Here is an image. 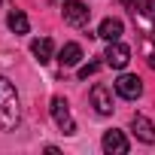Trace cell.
Masks as SVG:
<instances>
[{
    "label": "cell",
    "mask_w": 155,
    "mask_h": 155,
    "mask_svg": "<svg viewBox=\"0 0 155 155\" xmlns=\"http://www.w3.org/2000/svg\"><path fill=\"white\" fill-rule=\"evenodd\" d=\"M122 31H125V25L119 18H104L101 28H97V37L107 40V43H116V40H122Z\"/></svg>",
    "instance_id": "obj_8"
},
{
    "label": "cell",
    "mask_w": 155,
    "mask_h": 155,
    "mask_svg": "<svg viewBox=\"0 0 155 155\" xmlns=\"http://www.w3.org/2000/svg\"><path fill=\"white\" fill-rule=\"evenodd\" d=\"M97 67H101V61H88L85 67H79V79H88L91 73H97Z\"/></svg>",
    "instance_id": "obj_14"
},
{
    "label": "cell",
    "mask_w": 155,
    "mask_h": 155,
    "mask_svg": "<svg viewBox=\"0 0 155 155\" xmlns=\"http://www.w3.org/2000/svg\"><path fill=\"white\" fill-rule=\"evenodd\" d=\"M64 21L67 25H73V28H82V25H88V15H91V9L82 3V0H64Z\"/></svg>",
    "instance_id": "obj_2"
},
{
    "label": "cell",
    "mask_w": 155,
    "mask_h": 155,
    "mask_svg": "<svg viewBox=\"0 0 155 155\" xmlns=\"http://www.w3.org/2000/svg\"><path fill=\"white\" fill-rule=\"evenodd\" d=\"M31 52L37 55V61H40V64H46V61H52L55 46H52V40H49V37H40V40H34V43H31Z\"/></svg>",
    "instance_id": "obj_11"
},
{
    "label": "cell",
    "mask_w": 155,
    "mask_h": 155,
    "mask_svg": "<svg viewBox=\"0 0 155 155\" xmlns=\"http://www.w3.org/2000/svg\"><path fill=\"white\" fill-rule=\"evenodd\" d=\"M6 25H9V31H12V34H28V31H31L28 15H25L21 9H12V12L6 15Z\"/></svg>",
    "instance_id": "obj_12"
},
{
    "label": "cell",
    "mask_w": 155,
    "mask_h": 155,
    "mask_svg": "<svg viewBox=\"0 0 155 155\" xmlns=\"http://www.w3.org/2000/svg\"><path fill=\"white\" fill-rule=\"evenodd\" d=\"M52 119L64 134H76V125H73V116H70V107L64 97H52Z\"/></svg>",
    "instance_id": "obj_3"
},
{
    "label": "cell",
    "mask_w": 155,
    "mask_h": 155,
    "mask_svg": "<svg viewBox=\"0 0 155 155\" xmlns=\"http://www.w3.org/2000/svg\"><path fill=\"white\" fill-rule=\"evenodd\" d=\"M21 119V110H18V94L12 88L9 79L0 76V128L3 131H12Z\"/></svg>",
    "instance_id": "obj_1"
},
{
    "label": "cell",
    "mask_w": 155,
    "mask_h": 155,
    "mask_svg": "<svg viewBox=\"0 0 155 155\" xmlns=\"http://www.w3.org/2000/svg\"><path fill=\"white\" fill-rule=\"evenodd\" d=\"M91 107L97 110V116H110L113 113V88L104 85V82H97L91 88Z\"/></svg>",
    "instance_id": "obj_5"
},
{
    "label": "cell",
    "mask_w": 155,
    "mask_h": 155,
    "mask_svg": "<svg viewBox=\"0 0 155 155\" xmlns=\"http://www.w3.org/2000/svg\"><path fill=\"white\" fill-rule=\"evenodd\" d=\"M131 128H134L137 140H143V143H155V125H152L146 116H134V119H131Z\"/></svg>",
    "instance_id": "obj_9"
},
{
    "label": "cell",
    "mask_w": 155,
    "mask_h": 155,
    "mask_svg": "<svg viewBox=\"0 0 155 155\" xmlns=\"http://www.w3.org/2000/svg\"><path fill=\"white\" fill-rule=\"evenodd\" d=\"M116 94L125 97V101H137L143 94V82L137 79V76H131V73H122L116 79Z\"/></svg>",
    "instance_id": "obj_4"
},
{
    "label": "cell",
    "mask_w": 155,
    "mask_h": 155,
    "mask_svg": "<svg viewBox=\"0 0 155 155\" xmlns=\"http://www.w3.org/2000/svg\"><path fill=\"white\" fill-rule=\"evenodd\" d=\"M104 58H107V64H110V67L125 70V67H128V61H131V49H128L125 43H119V40H116V43H110V46H107V55H104Z\"/></svg>",
    "instance_id": "obj_6"
},
{
    "label": "cell",
    "mask_w": 155,
    "mask_h": 155,
    "mask_svg": "<svg viewBox=\"0 0 155 155\" xmlns=\"http://www.w3.org/2000/svg\"><path fill=\"white\" fill-rule=\"evenodd\" d=\"M79 61H82V46H79V43H67V46L58 52V64H61V67H76Z\"/></svg>",
    "instance_id": "obj_10"
},
{
    "label": "cell",
    "mask_w": 155,
    "mask_h": 155,
    "mask_svg": "<svg viewBox=\"0 0 155 155\" xmlns=\"http://www.w3.org/2000/svg\"><path fill=\"white\" fill-rule=\"evenodd\" d=\"M131 146H128V140H125V134L122 131H107L104 134V152L107 155H125Z\"/></svg>",
    "instance_id": "obj_7"
},
{
    "label": "cell",
    "mask_w": 155,
    "mask_h": 155,
    "mask_svg": "<svg viewBox=\"0 0 155 155\" xmlns=\"http://www.w3.org/2000/svg\"><path fill=\"white\" fill-rule=\"evenodd\" d=\"M122 3H125L134 15H146V12H149V0H122Z\"/></svg>",
    "instance_id": "obj_13"
}]
</instances>
